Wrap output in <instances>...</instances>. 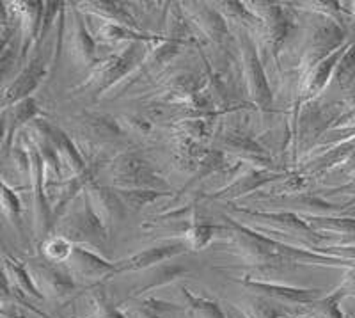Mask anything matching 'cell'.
<instances>
[{"label": "cell", "mask_w": 355, "mask_h": 318, "mask_svg": "<svg viewBox=\"0 0 355 318\" xmlns=\"http://www.w3.org/2000/svg\"><path fill=\"white\" fill-rule=\"evenodd\" d=\"M240 56H242V75L247 97L250 98L252 103L258 105L261 110H268L272 107L270 87L266 84L265 72L261 68V62L258 59L254 44L247 37V34L240 36Z\"/></svg>", "instance_id": "6da1fadb"}, {"label": "cell", "mask_w": 355, "mask_h": 318, "mask_svg": "<svg viewBox=\"0 0 355 318\" xmlns=\"http://www.w3.org/2000/svg\"><path fill=\"white\" fill-rule=\"evenodd\" d=\"M112 173L121 185L135 187H166V181L162 180L151 169L148 162L133 155H121L112 162Z\"/></svg>", "instance_id": "7a4b0ae2"}, {"label": "cell", "mask_w": 355, "mask_h": 318, "mask_svg": "<svg viewBox=\"0 0 355 318\" xmlns=\"http://www.w3.org/2000/svg\"><path fill=\"white\" fill-rule=\"evenodd\" d=\"M87 203L93 210V214L96 215L101 226L105 228L107 233L114 230V226L119 224L123 219V201L119 196L114 194V190L107 189V187L94 185L89 183L87 185Z\"/></svg>", "instance_id": "3957f363"}, {"label": "cell", "mask_w": 355, "mask_h": 318, "mask_svg": "<svg viewBox=\"0 0 355 318\" xmlns=\"http://www.w3.org/2000/svg\"><path fill=\"white\" fill-rule=\"evenodd\" d=\"M142 53H144V44H142L141 41H137V43L130 44V49H126L123 53L112 57V59L98 72L96 93H101L103 89H107L109 85H112L114 82L119 81L126 72H130L133 66L137 65L139 59L142 57Z\"/></svg>", "instance_id": "277c9868"}, {"label": "cell", "mask_w": 355, "mask_h": 318, "mask_svg": "<svg viewBox=\"0 0 355 318\" xmlns=\"http://www.w3.org/2000/svg\"><path fill=\"white\" fill-rule=\"evenodd\" d=\"M348 47H350V44H343L341 49H338L334 53H331L327 59H323L320 65H316V68L311 69L309 78H307L306 84H304V87H306L307 98L318 94L320 91H322V89L327 85V82H329V78H331L332 72L338 68L339 60H341V57L345 56V52H347Z\"/></svg>", "instance_id": "5b68a950"}, {"label": "cell", "mask_w": 355, "mask_h": 318, "mask_svg": "<svg viewBox=\"0 0 355 318\" xmlns=\"http://www.w3.org/2000/svg\"><path fill=\"white\" fill-rule=\"evenodd\" d=\"M44 73V59L41 56L34 57L31 60V65L28 68L21 73L18 81L11 85L8 93H6L4 103H9V101H18L21 100L24 97H27L37 84H40L41 77H43Z\"/></svg>", "instance_id": "8992f818"}, {"label": "cell", "mask_w": 355, "mask_h": 318, "mask_svg": "<svg viewBox=\"0 0 355 318\" xmlns=\"http://www.w3.org/2000/svg\"><path fill=\"white\" fill-rule=\"evenodd\" d=\"M183 249H187L183 242H178V244H166V246L151 247V249H146L144 253H139L132 258L121 262V265H117L116 270H135V269H146V267L153 265V263L162 262V260L174 256V254L182 253Z\"/></svg>", "instance_id": "52a82bcc"}, {"label": "cell", "mask_w": 355, "mask_h": 318, "mask_svg": "<svg viewBox=\"0 0 355 318\" xmlns=\"http://www.w3.org/2000/svg\"><path fill=\"white\" fill-rule=\"evenodd\" d=\"M192 20L199 25L202 33L214 41H220L222 37L226 36L227 28L224 24V18L215 12L214 9L206 8L205 4H192Z\"/></svg>", "instance_id": "ba28073f"}, {"label": "cell", "mask_w": 355, "mask_h": 318, "mask_svg": "<svg viewBox=\"0 0 355 318\" xmlns=\"http://www.w3.org/2000/svg\"><path fill=\"white\" fill-rule=\"evenodd\" d=\"M49 139L52 148H55L57 157L61 158L62 164L68 167L73 173H84V162H82L80 155L77 153V149L73 148L71 141L66 137L61 130H50Z\"/></svg>", "instance_id": "9c48e42d"}, {"label": "cell", "mask_w": 355, "mask_h": 318, "mask_svg": "<svg viewBox=\"0 0 355 318\" xmlns=\"http://www.w3.org/2000/svg\"><path fill=\"white\" fill-rule=\"evenodd\" d=\"M71 43H73V56L82 60L85 66L91 65L94 59V43L89 37L87 31L84 27V22L80 17H75V25L71 31Z\"/></svg>", "instance_id": "30bf717a"}, {"label": "cell", "mask_w": 355, "mask_h": 318, "mask_svg": "<svg viewBox=\"0 0 355 318\" xmlns=\"http://www.w3.org/2000/svg\"><path fill=\"white\" fill-rule=\"evenodd\" d=\"M33 187H34V210H36L37 230H43L49 224V208L43 198V185H41V157L33 151Z\"/></svg>", "instance_id": "8fae6325"}, {"label": "cell", "mask_w": 355, "mask_h": 318, "mask_svg": "<svg viewBox=\"0 0 355 318\" xmlns=\"http://www.w3.org/2000/svg\"><path fill=\"white\" fill-rule=\"evenodd\" d=\"M73 251H75V247H73L71 240L62 237V235L46 238L43 244V253L46 254L50 262H68L73 256Z\"/></svg>", "instance_id": "7c38bea8"}, {"label": "cell", "mask_w": 355, "mask_h": 318, "mask_svg": "<svg viewBox=\"0 0 355 318\" xmlns=\"http://www.w3.org/2000/svg\"><path fill=\"white\" fill-rule=\"evenodd\" d=\"M336 82L339 84V87H350L355 84V43L350 44L345 52V56L339 60L338 68H336L334 75Z\"/></svg>", "instance_id": "4fadbf2b"}, {"label": "cell", "mask_w": 355, "mask_h": 318, "mask_svg": "<svg viewBox=\"0 0 355 318\" xmlns=\"http://www.w3.org/2000/svg\"><path fill=\"white\" fill-rule=\"evenodd\" d=\"M217 228L214 226H206V224H198L192 226L189 230L185 231V238H183V244L189 249L194 251H201L205 249L211 240H214V233Z\"/></svg>", "instance_id": "5bb4252c"}, {"label": "cell", "mask_w": 355, "mask_h": 318, "mask_svg": "<svg viewBox=\"0 0 355 318\" xmlns=\"http://www.w3.org/2000/svg\"><path fill=\"white\" fill-rule=\"evenodd\" d=\"M272 178H275V174H272V173H250V174H245V176L239 178V180L234 181L230 189L224 190V194H222V196H227V194L249 192V190L256 189V187L261 185V183H265V181L272 180Z\"/></svg>", "instance_id": "9a60e30c"}, {"label": "cell", "mask_w": 355, "mask_h": 318, "mask_svg": "<svg viewBox=\"0 0 355 318\" xmlns=\"http://www.w3.org/2000/svg\"><path fill=\"white\" fill-rule=\"evenodd\" d=\"M117 196L121 201L128 203L132 208H142V206L150 205L155 199L164 196V192H153V190H117Z\"/></svg>", "instance_id": "2e32d148"}, {"label": "cell", "mask_w": 355, "mask_h": 318, "mask_svg": "<svg viewBox=\"0 0 355 318\" xmlns=\"http://www.w3.org/2000/svg\"><path fill=\"white\" fill-rule=\"evenodd\" d=\"M252 286H258L261 290H266L268 294H277L283 297L295 299V301H309V299L316 297V290H293V288H283V286H274V285H259V283H252Z\"/></svg>", "instance_id": "e0dca14e"}, {"label": "cell", "mask_w": 355, "mask_h": 318, "mask_svg": "<svg viewBox=\"0 0 355 318\" xmlns=\"http://www.w3.org/2000/svg\"><path fill=\"white\" fill-rule=\"evenodd\" d=\"M94 11L101 12V15H105V17L114 18L117 22H123L125 25H133L132 17H130L128 12L123 11V8H119L117 4H112V2H94Z\"/></svg>", "instance_id": "ac0fdd59"}, {"label": "cell", "mask_w": 355, "mask_h": 318, "mask_svg": "<svg viewBox=\"0 0 355 318\" xmlns=\"http://www.w3.org/2000/svg\"><path fill=\"white\" fill-rule=\"evenodd\" d=\"M2 210L12 222L20 224V205H18L15 194L8 189V185H4V189H2Z\"/></svg>", "instance_id": "d6986e66"}, {"label": "cell", "mask_w": 355, "mask_h": 318, "mask_svg": "<svg viewBox=\"0 0 355 318\" xmlns=\"http://www.w3.org/2000/svg\"><path fill=\"white\" fill-rule=\"evenodd\" d=\"M315 221L318 226H325L329 230L341 231V233H355V219H311Z\"/></svg>", "instance_id": "ffe728a7"}]
</instances>
